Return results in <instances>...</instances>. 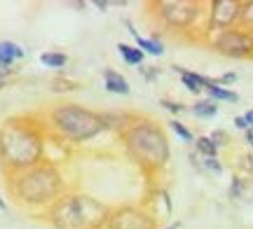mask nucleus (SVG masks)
I'll use <instances>...</instances> for the list:
<instances>
[{"instance_id": "obj_27", "label": "nucleus", "mask_w": 253, "mask_h": 229, "mask_svg": "<svg viewBox=\"0 0 253 229\" xmlns=\"http://www.w3.org/2000/svg\"><path fill=\"white\" fill-rule=\"evenodd\" d=\"M235 127L237 129H242V131H249V124H246V119H244V115H239V117H235Z\"/></svg>"}, {"instance_id": "obj_28", "label": "nucleus", "mask_w": 253, "mask_h": 229, "mask_svg": "<svg viewBox=\"0 0 253 229\" xmlns=\"http://www.w3.org/2000/svg\"><path fill=\"white\" fill-rule=\"evenodd\" d=\"M94 7H99V9H108L110 7V2H103V0H96V2H91Z\"/></svg>"}, {"instance_id": "obj_8", "label": "nucleus", "mask_w": 253, "mask_h": 229, "mask_svg": "<svg viewBox=\"0 0 253 229\" xmlns=\"http://www.w3.org/2000/svg\"><path fill=\"white\" fill-rule=\"evenodd\" d=\"M160 7V14L167 24H171V26H178V28H185L190 26L195 17H197V5L195 2H188V0H169V2H160L157 5Z\"/></svg>"}, {"instance_id": "obj_11", "label": "nucleus", "mask_w": 253, "mask_h": 229, "mask_svg": "<svg viewBox=\"0 0 253 229\" xmlns=\"http://www.w3.org/2000/svg\"><path fill=\"white\" fill-rule=\"evenodd\" d=\"M176 73L181 75V82L183 87L188 89V92L192 94H202L204 89H207L209 84L213 82L211 77H204V75H199V73H192V70H185V68H181V65H171Z\"/></svg>"}, {"instance_id": "obj_23", "label": "nucleus", "mask_w": 253, "mask_h": 229, "mask_svg": "<svg viewBox=\"0 0 253 229\" xmlns=\"http://www.w3.org/2000/svg\"><path fill=\"white\" fill-rule=\"evenodd\" d=\"M237 82V75L235 73H225V75H220L216 80V84H220V87H227V84H235Z\"/></svg>"}, {"instance_id": "obj_3", "label": "nucleus", "mask_w": 253, "mask_h": 229, "mask_svg": "<svg viewBox=\"0 0 253 229\" xmlns=\"http://www.w3.org/2000/svg\"><path fill=\"white\" fill-rule=\"evenodd\" d=\"M108 203L84 192H66L54 206L45 211L47 222L54 229H106L110 220Z\"/></svg>"}, {"instance_id": "obj_24", "label": "nucleus", "mask_w": 253, "mask_h": 229, "mask_svg": "<svg viewBox=\"0 0 253 229\" xmlns=\"http://www.w3.org/2000/svg\"><path fill=\"white\" fill-rule=\"evenodd\" d=\"M138 70H141V75H143V77H148V80H155V77L160 75V70H157L155 65H143V68H138Z\"/></svg>"}, {"instance_id": "obj_12", "label": "nucleus", "mask_w": 253, "mask_h": 229, "mask_svg": "<svg viewBox=\"0 0 253 229\" xmlns=\"http://www.w3.org/2000/svg\"><path fill=\"white\" fill-rule=\"evenodd\" d=\"M26 56V49L12 40H0V68H12Z\"/></svg>"}, {"instance_id": "obj_31", "label": "nucleus", "mask_w": 253, "mask_h": 229, "mask_svg": "<svg viewBox=\"0 0 253 229\" xmlns=\"http://www.w3.org/2000/svg\"><path fill=\"white\" fill-rule=\"evenodd\" d=\"M0 211H7V201H5L2 196H0Z\"/></svg>"}, {"instance_id": "obj_13", "label": "nucleus", "mask_w": 253, "mask_h": 229, "mask_svg": "<svg viewBox=\"0 0 253 229\" xmlns=\"http://www.w3.org/2000/svg\"><path fill=\"white\" fill-rule=\"evenodd\" d=\"M103 84H106V92L115 94V96H129V82H126L125 77L118 73V70H113V68H106L103 70Z\"/></svg>"}, {"instance_id": "obj_33", "label": "nucleus", "mask_w": 253, "mask_h": 229, "mask_svg": "<svg viewBox=\"0 0 253 229\" xmlns=\"http://www.w3.org/2000/svg\"><path fill=\"white\" fill-rule=\"evenodd\" d=\"M0 92H2V87H0Z\"/></svg>"}, {"instance_id": "obj_16", "label": "nucleus", "mask_w": 253, "mask_h": 229, "mask_svg": "<svg viewBox=\"0 0 253 229\" xmlns=\"http://www.w3.org/2000/svg\"><path fill=\"white\" fill-rule=\"evenodd\" d=\"M40 64L45 68H52V70H61L63 65L68 64V56L63 52H42L40 54Z\"/></svg>"}, {"instance_id": "obj_15", "label": "nucleus", "mask_w": 253, "mask_h": 229, "mask_svg": "<svg viewBox=\"0 0 253 229\" xmlns=\"http://www.w3.org/2000/svg\"><path fill=\"white\" fill-rule=\"evenodd\" d=\"M118 52L122 56V61L126 65H143V59L145 54L134 45H126V42H118Z\"/></svg>"}, {"instance_id": "obj_7", "label": "nucleus", "mask_w": 253, "mask_h": 229, "mask_svg": "<svg viewBox=\"0 0 253 229\" xmlns=\"http://www.w3.org/2000/svg\"><path fill=\"white\" fill-rule=\"evenodd\" d=\"M155 218L136 206H120L113 208L106 229H153Z\"/></svg>"}, {"instance_id": "obj_1", "label": "nucleus", "mask_w": 253, "mask_h": 229, "mask_svg": "<svg viewBox=\"0 0 253 229\" xmlns=\"http://www.w3.org/2000/svg\"><path fill=\"white\" fill-rule=\"evenodd\" d=\"M45 129L31 117H7L0 127V168L5 175L45 162Z\"/></svg>"}, {"instance_id": "obj_21", "label": "nucleus", "mask_w": 253, "mask_h": 229, "mask_svg": "<svg viewBox=\"0 0 253 229\" xmlns=\"http://www.w3.org/2000/svg\"><path fill=\"white\" fill-rule=\"evenodd\" d=\"M239 19H242V24H244L246 28H251L249 33L253 35V2H244V5H242V9H239Z\"/></svg>"}, {"instance_id": "obj_22", "label": "nucleus", "mask_w": 253, "mask_h": 229, "mask_svg": "<svg viewBox=\"0 0 253 229\" xmlns=\"http://www.w3.org/2000/svg\"><path fill=\"white\" fill-rule=\"evenodd\" d=\"M73 89H78L73 80H63V77H59V80H54V82H52V92L61 94V92H73Z\"/></svg>"}, {"instance_id": "obj_29", "label": "nucleus", "mask_w": 253, "mask_h": 229, "mask_svg": "<svg viewBox=\"0 0 253 229\" xmlns=\"http://www.w3.org/2000/svg\"><path fill=\"white\" fill-rule=\"evenodd\" d=\"M244 119H246V124H249V129H253V110H249L244 115Z\"/></svg>"}, {"instance_id": "obj_14", "label": "nucleus", "mask_w": 253, "mask_h": 229, "mask_svg": "<svg viewBox=\"0 0 253 229\" xmlns=\"http://www.w3.org/2000/svg\"><path fill=\"white\" fill-rule=\"evenodd\" d=\"M204 92L209 94V98H211V101H216V103L218 101H225V103H237V101H239V94L232 92V89H227V87H220V84H216V80L209 84Z\"/></svg>"}, {"instance_id": "obj_4", "label": "nucleus", "mask_w": 253, "mask_h": 229, "mask_svg": "<svg viewBox=\"0 0 253 229\" xmlns=\"http://www.w3.org/2000/svg\"><path fill=\"white\" fill-rule=\"evenodd\" d=\"M47 124L66 143H84V140H91L110 129L108 115L82 108L78 103L56 105L47 115Z\"/></svg>"}, {"instance_id": "obj_26", "label": "nucleus", "mask_w": 253, "mask_h": 229, "mask_svg": "<svg viewBox=\"0 0 253 229\" xmlns=\"http://www.w3.org/2000/svg\"><path fill=\"white\" fill-rule=\"evenodd\" d=\"M162 108H167V110H171V112H183L185 110L181 103H173V101H162Z\"/></svg>"}, {"instance_id": "obj_32", "label": "nucleus", "mask_w": 253, "mask_h": 229, "mask_svg": "<svg viewBox=\"0 0 253 229\" xmlns=\"http://www.w3.org/2000/svg\"><path fill=\"white\" fill-rule=\"evenodd\" d=\"M181 227V222H173V225H169V227H164V229H178Z\"/></svg>"}, {"instance_id": "obj_5", "label": "nucleus", "mask_w": 253, "mask_h": 229, "mask_svg": "<svg viewBox=\"0 0 253 229\" xmlns=\"http://www.w3.org/2000/svg\"><path fill=\"white\" fill-rule=\"evenodd\" d=\"M126 152L134 162H138L145 168H162L169 159V143L164 131L155 122H131L122 131Z\"/></svg>"}, {"instance_id": "obj_2", "label": "nucleus", "mask_w": 253, "mask_h": 229, "mask_svg": "<svg viewBox=\"0 0 253 229\" xmlns=\"http://www.w3.org/2000/svg\"><path fill=\"white\" fill-rule=\"evenodd\" d=\"M9 194L12 199L26 208V211H42L54 206L56 199L66 194V180H63L59 166L52 162H40L26 171L7 175Z\"/></svg>"}, {"instance_id": "obj_20", "label": "nucleus", "mask_w": 253, "mask_h": 229, "mask_svg": "<svg viewBox=\"0 0 253 229\" xmlns=\"http://www.w3.org/2000/svg\"><path fill=\"white\" fill-rule=\"evenodd\" d=\"M169 127H171L173 133H176V136L181 138V140H185V143H195V140H197V138L192 136V131H190L188 127H183V124L178 122V119H171V122H169Z\"/></svg>"}, {"instance_id": "obj_17", "label": "nucleus", "mask_w": 253, "mask_h": 229, "mask_svg": "<svg viewBox=\"0 0 253 229\" xmlns=\"http://www.w3.org/2000/svg\"><path fill=\"white\" fill-rule=\"evenodd\" d=\"M216 112H218V103L211 101V98H202V101H197L192 105V115H195V117L209 119V117H213Z\"/></svg>"}, {"instance_id": "obj_9", "label": "nucleus", "mask_w": 253, "mask_h": 229, "mask_svg": "<svg viewBox=\"0 0 253 229\" xmlns=\"http://www.w3.org/2000/svg\"><path fill=\"white\" fill-rule=\"evenodd\" d=\"M239 9H242V5L235 0H216L209 12V26L218 33H223V31H227V26H232L239 19Z\"/></svg>"}, {"instance_id": "obj_30", "label": "nucleus", "mask_w": 253, "mask_h": 229, "mask_svg": "<svg viewBox=\"0 0 253 229\" xmlns=\"http://www.w3.org/2000/svg\"><path fill=\"white\" fill-rule=\"evenodd\" d=\"M246 143L253 147V129H249V131H246Z\"/></svg>"}, {"instance_id": "obj_25", "label": "nucleus", "mask_w": 253, "mask_h": 229, "mask_svg": "<svg viewBox=\"0 0 253 229\" xmlns=\"http://www.w3.org/2000/svg\"><path fill=\"white\" fill-rule=\"evenodd\" d=\"M14 75V68H0V87L5 89V84L9 82V77Z\"/></svg>"}, {"instance_id": "obj_18", "label": "nucleus", "mask_w": 253, "mask_h": 229, "mask_svg": "<svg viewBox=\"0 0 253 229\" xmlns=\"http://www.w3.org/2000/svg\"><path fill=\"white\" fill-rule=\"evenodd\" d=\"M195 145H197V152L202 157H218V145L211 140V136H199L195 140Z\"/></svg>"}, {"instance_id": "obj_10", "label": "nucleus", "mask_w": 253, "mask_h": 229, "mask_svg": "<svg viewBox=\"0 0 253 229\" xmlns=\"http://www.w3.org/2000/svg\"><path fill=\"white\" fill-rule=\"evenodd\" d=\"M122 24L129 28V33H131L136 40V47H138L143 54H150V56H162L164 54V45L160 40H155V37H143L138 31H136V26L129 21V19H122Z\"/></svg>"}, {"instance_id": "obj_19", "label": "nucleus", "mask_w": 253, "mask_h": 229, "mask_svg": "<svg viewBox=\"0 0 253 229\" xmlns=\"http://www.w3.org/2000/svg\"><path fill=\"white\" fill-rule=\"evenodd\" d=\"M199 168L209 175H216V178L223 173V164L218 162V157H202V166Z\"/></svg>"}, {"instance_id": "obj_6", "label": "nucleus", "mask_w": 253, "mask_h": 229, "mask_svg": "<svg viewBox=\"0 0 253 229\" xmlns=\"http://www.w3.org/2000/svg\"><path fill=\"white\" fill-rule=\"evenodd\" d=\"M220 54L227 56H249L253 54V35L249 31H235V28H227L223 33H218V37L213 40Z\"/></svg>"}]
</instances>
